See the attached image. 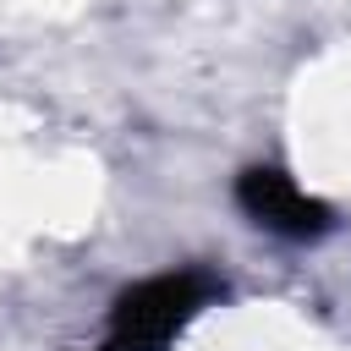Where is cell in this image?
Masks as SVG:
<instances>
[{"label":"cell","instance_id":"6da1fadb","mask_svg":"<svg viewBox=\"0 0 351 351\" xmlns=\"http://www.w3.org/2000/svg\"><path fill=\"white\" fill-rule=\"evenodd\" d=\"M214 291H225V285H219L214 274H197V269H186V274H154V280L121 291L115 318H110V340H104L99 351H165L170 335H176Z\"/></svg>","mask_w":351,"mask_h":351},{"label":"cell","instance_id":"7a4b0ae2","mask_svg":"<svg viewBox=\"0 0 351 351\" xmlns=\"http://www.w3.org/2000/svg\"><path fill=\"white\" fill-rule=\"evenodd\" d=\"M236 192H241L247 214H252L258 225H269V230H285V236H318V230L329 225V208L313 203V197H307L291 176H280V170H247Z\"/></svg>","mask_w":351,"mask_h":351}]
</instances>
